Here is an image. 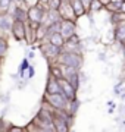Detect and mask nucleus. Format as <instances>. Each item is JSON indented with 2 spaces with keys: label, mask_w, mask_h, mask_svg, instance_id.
I'll return each mask as SVG.
<instances>
[{
  "label": "nucleus",
  "mask_w": 125,
  "mask_h": 132,
  "mask_svg": "<svg viewBox=\"0 0 125 132\" xmlns=\"http://www.w3.org/2000/svg\"><path fill=\"white\" fill-rule=\"evenodd\" d=\"M90 10L91 12H97V10H100L103 7V3H101L100 0H91V3H90Z\"/></svg>",
  "instance_id": "17"
},
{
  "label": "nucleus",
  "mask_w": 125,
  "mask_h": 132,
  "mask_svg": "<svg viewBox=\"0 0 125 132\" xmlns=\"http://www.w3.org/2000/svg\"><path fill=\"white\" fill-rule=\"evenodd\" d=\"M56 60H58L59 65H66V66H72L75 69H80L82 65V57L80 56V53L78 52H71V50H68V52H62L56 57Z\"/></svg>",
  "instance_id": "1"
},
{
  "label": "nucleus",
  "mask_w": 125,
  "mask_h": 132,
  "mask_svg": "<svg viewBox=\"0 0 125 132\" xmlns=\"http://www.w3.org/2000/svg\"><path fill=\"white\" fill-rule=\"evenodd\" d=\"M115 38L119 44H125V22L116 24L115 28Z\"/></svg>",
  "instance_id": "9"
},
{
  "label": "nucleus",
  "mask_w": 125,
  "mask_h": 132,
  "mask_svg": "<svg viewBox=\"0 0 125 132\" xmlns=\"http://www.w3.org/2000/svg\"><path fill=\"white\" fill-rule=\"evenodd\" d=\"M122 46V53H124V60H125V44H121Z\"/></svg>",
  "instance_id": "24"
},
{
  "label": "nucleus",
  "mask_w": 125,
  "mask_h": 132,
  "mask_svg": "<svg viewBox=\"0 0 125 132\" xmlns=\"http://www.w3.org/2000/svg\"><path fill=\"white\" fill-rule=\"evenodd\" d=\"M80 2H81L85 7H88V6H90V3H91V0H80Z\"/></svg>",
  "instance_id": "22"
},
{
  "label": "nucleus",
  "mask_w": 125,
  "mask_h": 132,
  "mask_svg": "<svg viewBox=\"0 0 125 132\" xmlns=\"http://www.w3.org/2000/svg\"><path fill=\"white\" fill-rule=\"evenodd\" d=\"M47 103L52 106L53 109H58V110H66L68 106V100L62 93H56V94H46Z\"/></svg>",
  "instance_id": "2"
},
{
  "label": "nucleus",
  "mask_w": 125,
  "mask_h": 132,
  "mask_svg": "<svg viewBox=\"0 0 125 132\" xmlns=\"http://www.w3.org/2000/svg\"><path fill=\"white\" fill-rule=\"evenodd\" d=\"M71 6H72L75 16H81V15L85 13V6L82 5L80 0H71Z\"/></svg>",
  "instance_id": "12"
},
{
  "label": "nucleus",
  "mask_w": 125,
  "mask_h": 132,
  "mask_svg": "<svg viewBox=\"0 0 125 132\" xmlns=\"http://www.w3.org/2000/svg\"><path fill=\"white\" fill-rule=\"evenodd\" d=\"M12 18L16 19V21H22L25 22L27 19H28V13H27V10H24V7H19V6H16L12 12Z\"/></svg>",
  "instance_id": "11"
},
{
  "label": "nucleus",
  "mask_w": 125,
  "mask_h": 132,
  "mask_svg": "<svg viewBox=\"0 0 125 132\" xmlns=\"http://www.w3.org/2000/svg\"><path fill=\"white\" fill-rule=\"evenodd\" d=\"M33 76H34V68L33 66H29L28 68V79L29 78H33Z\"/></svg>",
  "instance_id": "21"
},
{
  "label": "nucleus",
  "mask_w": 125,
  "mask_h": 132,
  "mask_svg": "<svg viewBox=\"0 0 125 132\" xmlns=\"http://www.w3.org/2000/svg\"><path fill=\"white\" fill-rule=\"evenodd\" d=\"M60 93V87H59L58 78H54L53 75H49L47 85H46V94H56Z\"/></svg>",
  "instance_id": "8"
},
{
  "label": "nucleus",
  "mask_w": 125,
  "mask_h": 132,
  "mask_svg": "<svg viewBox=\"0 0 125 132\" xmlns=\"http://www.w3.org/2000/svg\"><path fill=\"white\" fill-rule=\"evenodd\" d=\"M28 68H29V62L28 59H22V62H21V66H19V69H18V72H19V75L24 78V73L25 71H28Z\"/></svg>",
  "instance_id": "16"
},
{
  "label": "nucleus",
  "mask_w": 125,
  "mask_h": 132,
  "mask_svg": "<svg viewBox=\"0 0 125 132\" xmlns=\"http://www.w3.org/2000/svg\"><path fill=\"white\" fill-rule=\"evenodd\" d=\"M7 47H9V46H7L6 40L2 38V40H0V57H3L6 53H7Z\"/></svg>",
  "instance_id": "20"
},
{
  "label": "nucleus",
  "mask_w": 125,
  "mask_h": 132,
  "mask_svg": "<svg viewBox=\"0 0 125 132\" xmlns=\"http://www.w3.org/2000/svg\"><path fill=\"white\" fill-rule=\"evenodd\" d=\"M50 75H53L54 78H63V71H62V65H52L50 66Z\"/></svg>",
  "instance_id": "14"
},
{
  "label": "nucleus",
  "mask_w": 125,
  "mask_h": 132,
  "mask_svg": "<svg viewBox=\"0 0 125 132\" xmlns=\"http://www.w3.org/2000/svg\"><path fill=\"white\" fill-rule=\"evenodd\" d=\"M121 12L125 13V0H122V3H121Z\"/></svg>",
  "instance_id": "23"
},
{
  "label": "nucleus",
  "mask_w": 125,
  "mask_h": 132,
  "mask_svg": "<svg viewBox=\"0 0 125 132\" xmlns=\"http://www.w3.org/2000/svg\"><path fill=\"white\" fill-rule=\"evenodd\" d=\"M12 24H13V19H10L7 15H0V31L7 32L9 29H12Z\"/></svg>",
  "instance_id": "10"
},
{
  "label": "nucleus",
  "mask_w": 125,
  "mask_h": 132,
  "mask_svg": "<svg viewBox=\"0 0 125 132\" xmlns=\"http://www.w3.org/2000/svg\"><path fill=\"white\" fill-rule=\"evenodd\" d=\"M58 81H59V87H60V93L66 97L68 101L77 98V88H75L66 78H59Z\"/></svg>",
  "instance_id": "3"
},
{
  "label": "nucleus",
  "mask_w": 125,
  "mask_h": 132,
  "mask_svg": "<svg viewBox=\"0 0 125 132\" xmlns=\"http://www.w3.org/2000/svg\"><path fill=\"white\" fill-rule=\"evenodd\" d=\"M12 5V0H0V12H7Z\"/></svg>",
  "instance_id": "19"
},
{
  "label": "nucleus",
  "mask_w": 125,
  "mask_h": 132,
  "mask_svg": "<svg viewBox=\"0 0 125 132\" xmlns=\"http://www.w3.org/2000/svg\"><path fill=\"white\" fill-rule=\"evenodd\" d=\"M60 5H62V0H49V2H47V6H49V9L59 10V7H60Z\"/></svg>",
  "instance_id": "18"
},
{
  "label": "nucleus",
  "mask_w": 125,
  "mask_h": 132,
  "mask_svg": "<svg viewBox=\"0 0 125 132\" xmlns=\"http://www.w3.org/2000/svg\"><path fill=\"white\" fill-rule=\"evenodd\" d=\"M60 34L63 35L65 40L69 38L71 35H74L75 34V24H74V21H71V19H62L60 21Z\"/></svg>",
  "instance_id": "5"
},
{
  "label": "nucleus",
  "mask_w": 125,
  "mask_h": 132,
  "mask_svg": "<svg viewBox=\"0 0 125 132\" xmlns=\"http://www.w3.org/2000/svg\"><path fill=\"white\" fill-rule=\"evenodd\" d=\"M66 79L69 81V82H71L75 88H78V87H80V73H78V72H74L72 75L66 76Z\"/></svg>",
  "instance_id": "15"
},
{
  "label": "nucleus",
  "mask_w": 125,
  "mask_h": 132,
  "mask_svg": "<svg viewBox=\"0 0 125 132\" xmlns=\"http://www.w3.org/2000/svg\"><path fill=\"white\" fill-rule=\"evenodd\" d=\"M66 2H71V0H66Z\"/></svg>",
  "instance_id": "26"
},
{
  "label": "nucleus",
  "mask_w": 125,
  "mask_h": 132,
  "mask_svg": "<svg viewBox=\"0 0 125 132\" xmlns=\"http://www.w3.org/2000/svg\"><path fill=\"white\" fill-rule=\"evenodd\" d=\"M49 41L52 43V44H54V46H58V47H63V44H65V38H63V35L60 34V31H59V32H54L53 35H50Z\"/></svg>",
  "instance_id": "13"
},
{
  "label": "nucleus",
  "mask_w": 125,
  "mask_h": 132,
  "mask_svg": "<svg viewBox=\"0 0 125 132\" xmlns=\"http://www.w3.org/2000/svg\"><path fill=\"white\" fill-rule=\"evenodd\" d=\"M12 34H13V37L16 38V40H24L25 38V22L13 19V24H12Z\"/></svg>",
  "instance_id": "7"
},
{
  "label": "nucleus",
  "mask_w": 125,
  "mask_h": 132,
  "mask_svg": "<svg viewBox=\"0 0 125 132\" xmlns=\"http://www.w3.org/2000/svg\"><path fill=\"white\" fill-rule=\"evenodd\" d=\"M60 48L62 47H58V46L52 44L50 41L41 44V52L44 53L46 57H58L59 54H60Z\"/></svg>",
  "instance_id": "6"
},
{
  "label": "nucleus",
  "mask_w": 125,
  "mask_h": 132,
  "mask_svg": "<svg viewBox=\"0 0 125 132\" xmlns=\"http://www.w3.org/2000/svg\"><path fill=\"white\" fill-rule=\"evenodd\" d=\"M27 13H28L29 22H38V24H41V22H43V19H44V13H46V10L43 9V6L34 5V6H29V7H28Z\"/></svg>",
  "instance_id": "4"
},
{
  "label": "nucleus",
  "mask_w": 125,
  "mask_h": 132,
  "mask_svg": "<svg viewBox=\"0 0 125 132\" xmlns=\"http://www.w3.org/2000/svg\"><path fill=\"white\" fill-rule=\"evenodd\" d=\"M40 2H41L43 5H47V2H49V0H40Z\"/></svg>",
  "instance_id": "25"
}]
</instances>
